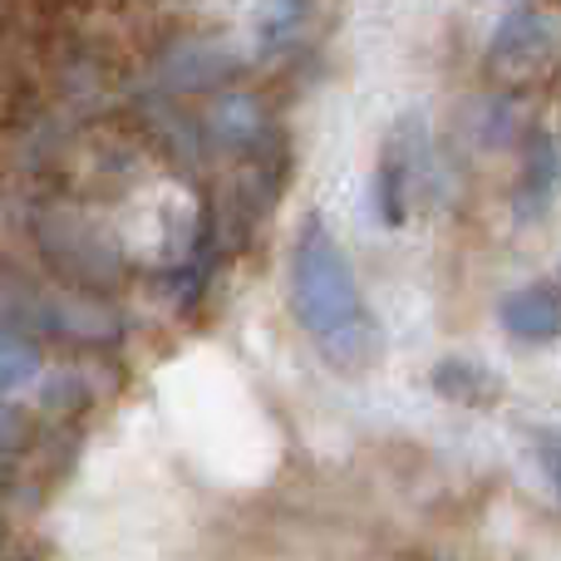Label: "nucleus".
Wrapping results in <instances>:
<instances>
[{"instance_id":"obj_4","label":"nucleus","mask_w":561,"mask_h":561,"mask_svg":"<svg viewBox=\"0 0 561 561\" xmlns=\"http://www.w3.org/2000/svg\"><path fill=\"white\" fill-rule=\"evenodd\" d=\"M552 49V25H547L537 10H517V15H507L503 25L493 30V59L497 65H537V59Z\"/></svg>"},{"instance_id":"obj_6","label":"nucleus","mask_w":561,"mask_h":561,"mask_svg":"<svg viewBox=\"0 0 561 561\" xmlns=\"http://www.w3.org/2000/svg\"><path fill=\"white\" fill-rule=\"evenodd\" d=\"M300 15H306V0H272V15L262 20V39H266V49L286 45V39L300 30Z\"/></svg>"},{"instance_id":"obj_2","label":"nucleus","mask_w":561,"mask_h":561,"mask_svg":"<svg viewBox=\"0 0 561 561\" xmlns=\"http://www.w3.org/2000/svg\"><path fill=\"white\" fill-rule=\"evenodd\" d=\"M503 316V330L513 340H527V345H552L557 325H561V310H557V286L552 280H537V286H523L497 306Z\"/></svg>"},{"instance_id":"obj_1","label":"nucleus","mask_w":561,"mask_h":561,"mask_svg":"<svg viewBox=\"0 0 561 561\" xmlns=\"http://www.w3.org/2000/svg\"><path fill=\"white\" fill-rule=\"evenodd\" d=\"M290 300L300 325L310 330L320 350L340 365H359L375 350V320L365 310L359 280L350 272L340 242L310 217L290 252Z\"/></svg>"},{"instance_id":"obj_3","label":"nucleus","mask_w":561,"mask_h":561,"mask_svg":"<svg viewBox=\"0 0 561 561\" xmlns=\"http://www.w3.org/2000/svg\"><path fill=\"white\" fill-rule=\"evenodd\" d=\"M409 193H414V144H409V124H404L385 144V158H379L375 173V203L389 227H399L409 217Z\"/></svg>"},{"instance_id":"obj_7","label":"nucleus","mask_w":561,"mask_h":561,"mask_svg":"<svg viewBox=\"0 0 561 561\" xmlns=\"http://www.w3.org/2000/svg\"><path fill=\"white\" fill-rule=\"evenodd\" d=\"M473 385H493L488 375H478L473 365H463V359H448V365H438V389L444 394H458V399H483Z\"/></svg>"},{"instance_id":"obj_5","label":"nucleus","mask_w":561,"mask_h":561,"mask_svg":"<svg viewBox=\"0 0 561 561\" xmlns=\"http://www.w3.org/2000/svg\"><path fill=\"white\" fill-rule=\"evenodd\" d=\"M39 379V355L35 345L15 335H0V389H25Z\"/></svg>"}]
</instances>
